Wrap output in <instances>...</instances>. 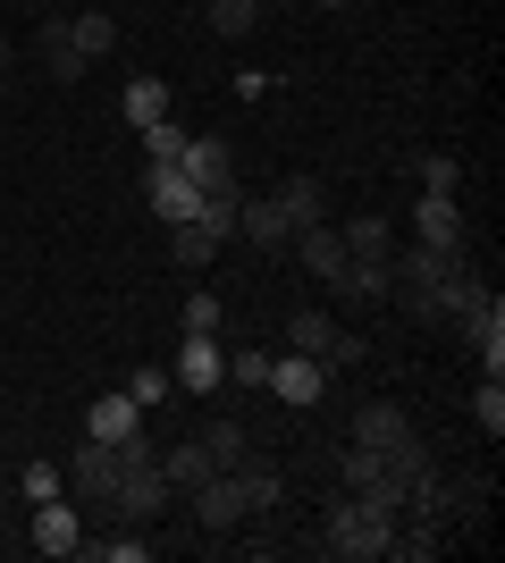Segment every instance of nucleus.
Instances as JSON below:
<instances>
[{
  "label": "nucleus",
  "instance_id": "nucleus-1",
  "mask_svg": "<svg viewBox=\"0 0 505 563\" xmlns=\"http://www.w3.org/2000/svg\"><path fill=\"white\" fill-rule=\"evenodd\" d=\"M387 539H396V514H380V505H362V496H345V505H337L329 514V555L337 563H380L387 555Z\"/></svg>",
  "mask_w": 505,
  "mask_h": 563
},
{
  "label": "nucleus",
  "instance_id": "nucleus-2",
  "mask_svg": "<svg viewBox=\"0 0 505 563\" xmlns=\"http://www.w3.org/2000/svg\"><path fill=\"white\" fill-rule=\"evenodd\" d=\"M270 396L287 404V412H312L320 396H329V362H312V353H270Z\"/></svg>",
  "mask_w": 505,
  "mask_h": 563
},
{
  "label": "nucleus",
  "instance_id": "nucleus-3",
  "mask_svg": "<svg viewBox=\"0 0 505 563\" xmlns=\"http://www.w3.org/2000/svg\"><path fill=\"white\" fill-rule=\"evenodd\" d=\"M168 514V479H161V463H135L110 488V505H101V521H161Z\"/></svg>",
  "mask_w": 505,
  "mask_h": 563
},
{
  "label": "nucleus",
  "instance_id": "nucleus-4",
  "mask_svg": "<svg viewBox=\"0 0 505 563\" xmlns=\"http://www.w3.org/2000/svg\"><path fill=\"white\" fill-rule=\"evenodd\" d=\"M202 194H211V186H194L177 161H168V168H144V202H152V219H161V228H186V219L202 211Z\"/></svg>",
  "mask_w": 505,
  "mask_h": 563
},
{
  "label": "nucleus",
  "instance_id": "nucleus-5",
  "mask_svg": "<svg viewBox=\"0 0 505 563\" xmlns=\"http://www.w3.org/2000/svg\"><path fill=\"white\" fill-rule=\"evenodd\" d=\"M34 59H43V76H51V85H76V76L94 68V59H85V51H76L68 18H43V25H34Z\"/></svg>",
  "mask_w": 505,
  "mask_h": 563
},
{
  "label": "nucleus",
  "instance_id": "nucleus-6",
  "mask_svg": "<svg viewBox=\"0 0 505 563\" xmlns=\"http://www.w3.org/2000/svg\"><path fill=\"white\" fill-rule=\"evenodd\" d=\"M177 387H186V396H219V378H228V353H219V336H186V345H177Z\"/></svg>",
  "mask_w": 505,
  "mask_h": 563
},
{
  "label": "nucleus",
  "instance_id": "nucleus-7",
  "mask_svg": "<svg viewBox=\"0 0 505 563\" xmlns=\"http://www.w3.org/2000/svg\"><path fill=\"white\" fill-rule=\"evenodd\" d=\"M287 253H295V269H312V278L329 286L337 269H345V235H337L329 219H312V228H295V244H287Z\"/></svg>",
  "mask_w": 505,
  "mask_h": 563
},
{
  "label": "nucleus",
  "instance_id": "nucleus-8",
  "mask_svg": "<svg viewBox=\"0 0 505 563\" xmlns=\"http://www.w3.org/2000/svg\"><path fill=\"white\" fill-rule=\"evenodd\" d=\"M177 168H186L194 186H228V177H237V143H228V135H186Z\"/></svg>",
  "mask_w": 505,
  "mask_h": 563
},
{
  "label": "nucleus",
  "instance_id": "nucleus-9",
  "mask_svg": "<svg viewBox=\"0 0 505 563\" xmlns=\"http://www.w3.org/2000/svg\"><path fill=\"white\" fill-rule=\"evenodd\" d=\"M413 235H421L430 253H455V244H463V211H455V194H421V202H413Z\"/></svg>",
  "mask_w": 505,
  "mask_h": 563
},
{
  "label": "nucleus",
  "instance_id": "nucleus-10",
  "mask_svg": "<svg viewBox=\"0 0 505 563\" xmlns=\"http://www.w3.org/2000/svg\"><path fill=\"white\" fill-rule=\"evenodd\" d=\"M135 429H144V404L127 396V387H110V396L85 404V438H110V446H119V438H135Z\"/></svg>",
  "mask_w": 505,
  "mask_h": 563
},
{
  "label": "nucleus",
  "instance_id": "nucleus-11",
  "mask_svg": "<svg viewBox=\"0 0 505 563\" xmlns=\"http://www.w3.org/2000/svg\"><path fill=\"white\" fill-rule=\"evenodd\" d=\"M34 547H43V555H76V547H85V521H76V505H68V496L34 505Z\"/></svg>",
  "mask_w": 505,
  "mask_h": 563
},
{
  "label": "nucleus",
  "instance_id": "nucleus-12",
  "mask_svg": "<svg viewBox=\"0 0 505 563\" xmlns=\"http://www.w3.org/2000/svg\"><path fill=\"white\" fill-rule=\"evenodd\" d=\"M237 235H253L262 253H287V244H295V219L278 211V194H270V202H253V194H244V211H237Z\"/></svg>",
  "mask_w": 505,
  "mask_h": 563
},
{
  "label": "nucleus",
  "instance_id": "nucleus-13",
  "mask_svg": "<svg viewBox=\"0 0 505 563\" xmlns=\"http://www.w3.org/2000/svg\"><path fill=\"white\" fill-rule=\"evenodd\" d=\"M405 438H421V429H413L405 421V404H362V412H354V446H405Z\"/></svg>",
  "mask_w": 505,
  "mask_h": 563
},
{
  "label": "nucleus",
  "instance_id": "nucleus-14",
  "mask_svg": "<svg viewBox=\"0 0 505 563\" xmlns=\"http://www.w3.org/2000/svg\"><path fill=\"white\" fill-rule=\"evenodd\" d=\"M194 521H202V530H237V521H244V496H237L228 471H211V479L194 488Z\"/></svg>",
  "mask_w": 505,
  "mask_h": 563
},
{
  "label": "nucleus",
  "instance_id": "nucleus-15",
  "mask_svg": "<svg viewBox=\"0 0 505 563\" xmlns=\"http://www.w3.org/2000/svg\"><path fill=\"white\" fill-rule=\"evenodd\" d=\"M228 479H237L244 514H270V505L287 496V479H278V463H262V454H244V463H228Z\"/></svg>",
  "mask_w": 505,
  "mask_h": 563
},
{
  "label": "nucleus",
  "instance_id": "nucleus-16",
  "mask_svg": "<svg viewBox=\"0 0 505 563\" xmlns=\"http://www.w3.org/2000/svg\"><path fill=\"white\" fill-rule=\"evenodd\" d=\"M211 446H202V438H186V446H168L161 454V479H168V496H194V488H202V479H211Z\"/></svg>",
  "mask_w": 505,
  "mask_h": 563
},
{
  "label": "nucleus",
  "instance_id": "nucleus-17",
  "mask_svg": "<svg viewBox=\"0 0 505 563\" xmlns=\"http://www.w3.org/2000/svg\"><path fill=\"white\" fill-rule=\"evenodd\" d=\"M337 336L345 329H337L329 311H295L287 320V353H312V362H337Z\"/></svg>",
  "mask_w": 505,
  "mask_h": 563
},
{
  "label": "nucleus",
  "instance_id": "nucleus-18",
  "mask_svg": "<svg viewBox=\"0 0 505 563\" xmlns=\"http://www.w3.org/2000/svg\"><path fill=\"white\" fill-rule=\"evenodd\" d=\"M337 295H354V303H387V286H396V269H387V261H354L345 253V269H337Z\"/></svg>",
  "mask_w": 505,
  "mask_h": 563
},
{
  "label": "nucleus",
  "instance_id": "nucleus-19",
  "mask_svg": "<svg viewBox=\"0 0 505 563\" xmlns=\"http://www.w3.org/2000/svg\"><path fill=\"white\" fill-rule=\"evenodd\" d=\"M337 235H345V253H354V261H396V228H387L380 211L345 219V228H337Z\"/></svg>",
  "mask_w": 505,
  "mask_h": 563
},
{
  "label": "nucleus",
  "instance_id": "nucleus-20",
  "mask_svg": "<svg viewBox=\"0 0 505 563\" xmlns=\"http://www.w3.org/2000/svg\"><path fill=\"white\" fill-rule=\"evenodd\" d=\"M68 34H76V51H85V59H110V51H119V18H110V9H76Z\"/></svg>",
  "mask_w": 505,
  "mask_h": 563
},
{
  "label": "nucleus",
  "instance_id": "nucleus-21",
  "mask_svg": "<svg viewBox=\"0 0 505 563\" xmlns=\"http://www.w3.org/2000/svg\"><path fill=\"white\" fill-rule=\"evenodd\" d=\"M278 211H287L295 228H312V219H329V186H320V177H287V186H278Z\"/></svg>",
  "mask_w": 505,
  "mask_h": 563
},
{
  "label": "nucleus",
  "instance_id": "nucleus-22",
  "mask_svg": "<svg viewBox=\"0 0 505 563\" xmlns=\"http://www.w3.org/2000/svg\"><path fill=\"white\" fill-rule=\"evenodd\" d=\"M119 110H127V126H152V118H168V85L161 76H135L119 93Z\"/></svg>",
  "mask_w": 505,
  "mask_h": 563
},
{
  "label": "nucleus",
  "instance_id": "nucleus-23",
  "mask_svg": "<svg viewBox=\"0 0 505 563\" xmlns=\"http://www.w3.org/2000/svg\"><path fill=\"white\" fill-rule=\"evenodd\" d=\"M202 9H211V34H219V43H244V34L262 25V0H202Z\"/></svg>",
  "mask_w": 505,
  "mask_h": 563
},
{
  "label": "nucleus",
  "instance_id": "nucleus-24",
  "mask_svg": "<svg viewBox=\"0 0 505 563\" xmlns=\"http://www.w3.org/2000/svg\"><path fill=\"white\" fill-rule=\"evenodd\" d=\"M168 253H177V269H202V261H219V235L202 219H186V228H168Z\"/></svg>",
  "mask_w": 505,
  "mask_h": 563
},
{
  "label": "nucleus",
  "instance_id": "nucleus-25",
  "mask_svg": "<svg viewBox=\"0 0 505 563\" xmlns=\"http://www.w3.org/2000/svg\"><path fill=\"white\" fill-rule=\"evenodd\" d=\"M135 135H144V168H168L177 152H186V126H177V118H152V126H135Z\"/></svg>",
  "mask_w": 505,
  "mask_h": 563
},
{
  "label": "nucleus",
  "instance_id": "nucleus-26",
  "mask_svg": "<svg viewBox=\"0 0 505 563\" xmlns=\"http://www.w3.org/2000/svg\"><path fill=\"white\" fill-rule=\"evenodd\" d=\"M202 446H211V463L228 471V463H244V454H253V429H244V421H211V429H202Z\"/></svg>",
  "mask_w": 505,
  "mask_h": 563
},
{
  "label": "nucleus",
  "instance_id": "nucleus-27",
  "mask_svg": "<svg viewBox=\"0 0 505 563\" xmlns=\"http://www.w3.org/2000/svg\"><path fill=\"white\" fill-rule=\"evenodd\" d=\"M18 488H25V505H51V496H68V471H59V463H25Z\"/></svg>",
  "mask_w": 505,
  "mask_h": 563
},
{
  "label": "nucleus",
  "instance_id": "nucleus-28",
  "mask_svg": "<svg viewBox=\"0 0 505 563\" xmlns=\"http://www.w3.org/2000/svg\"><path fill=\"white\" fill-rule=\"evenodd\" d=\"M85 563H152V539H85Z\"/></svg>",
  "mask_w": 505,
  "mask_h": 563
},
{
  "label": "nucleus",
  "instance_id": "nucleus-29",
  "mask_svg": "<svg viewBox=\"0 0 505 563\" xmlns=\"http://www.w3.org/2000/svg\"><path fill=\"white\" fill-rule=\"evenodd\" d=\"M177 329H186V336H219V295H186Z\"/></svg>",
  "mask_w": 505,
  "mask_h": 563
},
{
  "label": "nucleus",
  "instance_id": "nucleus-30",
  "mask_svg": "<svg viewBox=\"0 0 505 563\" xmlns=\"http://www.w3.org/2000/svg\"><path fill=\"white\" fill-rule=\"evenodd\" d=\"M472 421H481L488 438L505 429V378H481V396H472Z\"/></svg>",
  "mask_w": 505,
  "mask_h": 563
},
{
  "label": "nucleus",
  "instance_id": "nucleus-31",
  "mask_svg": "<svg viewBox=\"0 0 505 563\" xmlns=\"http://www.w3.org/2000/svg\"><path fill=\"white\" fill-rule=\"evenodd\" d=\"M455 152H421V194H455Z\"/></svg>",
  "mask_w": 505,
  "mask_h": 563
},
{
  "label": "nucleus",
  "instance_id": "nucleus-32",
  "mask_svg": "<svg viewBox=\"0 0 505 563\" xmlns=\"http://www.w3.org/2000/svg\"><path fill=\"white\" fill-rule=\"evenodd\" d=\"M262 378H270V353H262V345L228 353V387H262Z\"/></svg>",
  "mask_w": 505,
  "mask_h": 563
},
{
  "label": "nucleus",
  "instance_id": "nucleus-33",
  "mask_svg": "<svg viewBox=\"0 0 505 563\" xmlns=\"http://www.w3.org/2000/svg\"><path fill=\"white\" fill-rule=\"evenodd\" d=\"M168 387H177V378H168L161 362H144V371L127 378V396H135V404H168Z\"/></svg>",
  "mask_w": 505,
  "mask_h": 563
},
{
  "label": "nucleus",
  "instance_id": "nucleus-34",
  "mask_svg": "<svg viewBox=\"0 0 505 563\" xmlns=\"http://www.w3.org/2000/svg\"><path fill=\"white\" fill-rule=\"evenodd\" d=\"M9 76H18V43L0 34V101H9Z\"/></svg>",
  "mask_w": 505,
  "mask_h": 563
},
{
  "label": "nucleus",
  "instance_id": "nucleus-35",
  "mask_svg": "<svg viewBox=\"0 0 505 563\" xmlns=\"http://www.w3.org/2000/svg\"><path fill=\"white\" fill-rule=\"evenodd\" d=\"M262 9H270V0H262Z\"/></svg>",
  "mask_w": 505,
  "mask_h": 563
}]
</instances>
